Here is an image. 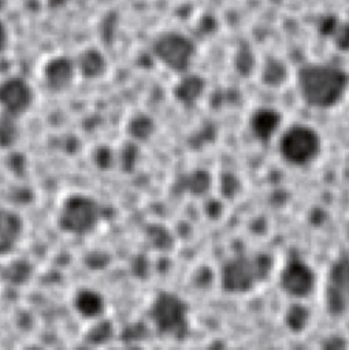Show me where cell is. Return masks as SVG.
<instances>
[{"label":"cell","instance_id":"6da1fadb","mask_svg":"<svg viewBox=\"0 0 349 350\" xmlns=\"http://www.w3.org/2000/svg\"><path fill=\"white\" fill-rule=\"evenodd\" d=\"M346 74L331 64L311 63L297 72V86L302 100L315 108H328L337 104L346 88Z\"/></svg>","mask_w":349,"mask_h":350},{"label":"cell","instance_id":"7a4b0ae2","mask_svg":"<svg viewBox=\"0 0 349 350\" xmlns=\"http://www.w3.org/2000/svg\"><path fill=\"white\" fill-rule=\"evenodd\" d=\"M271 267V257L263 253L253 256H237L223 267V287L231 293L248 291L268 275Z\"/></svg>","mask_w":349,"mask_h":350},{"label":"cell","instance_id":"3957f363","mask_svg":"<svg viewBox=\"0 0 349 350\" xmlns=\"http://www.w3.org/2000/svg\"><path fill=\"white\" fill-rule=\"evenodd\" d=\"M188 304L171 293H160L151 309L149 317L155 328L166 336L182 339L189 329Z\"/></svg>","mask_w":349,"mask_h":350},{"label":"cell","instance_id":"277c9868","mask_svg":"<svg viewBox=\"0 0 349 350\" xmlns=\"http://www.w3.org/2000/svg\"><path fill=\"white\" fill-rule=\"evenodd\" d=\"M99 204L82 194H74L66 198L60 206L57 223L59 227L71 234H85L92 231L100 219Z\"/></svg>","mask_w":349,"mask_h":350},{"label":"cell","instance_id":"5b68a950","mask_svg":"<svg viewBox=\"0 0 349 350\" xmlns=\"http://www.w3.org/2000/svg\"><path fill=\"white\" fill-rule=\"evenodd\" d=\"M320 150L319 134L309 126L294 124L281 137L279 152L282 157L294 165L311 163Z\"/></svg>","mask_w":349,"mask_h":350},{"label":"cell","instance_id":"8992f818","mask_svg":"<svg viewBox=\"0 0 349 350\" xmlns=\"http://www.w3.org/2000/svg\"><path fill=\"white\" fill-rule=\"evenodd\" d=\"M152 51L166 67L175 72H185L193 60L196 45L182 33L166 31L153 41Z\"/></svg>","mask_w":349,"mask_h":350},{"label":"cell","instance_id":"52a82bcc","mask_svg":"<svg viewBox=\"0 0 349 350\" xmlns=\"http://www.w3.org/2000/svg\"><path fill=\"white\" fill-rule=\"evenodd\" d=\"M34 93L31 86L22 78L12 77L0 82V109L1 112L22 116L31 107Z\"/></svg>","mask_w":349,"mask_h":350},{"label":"cell","instance_id":"ba28073f","mask_svg":"<svg viewBox=\"0 0 349 350\" xmlns=\"http://www.w3.org/2000/svg\"><path fill=\"white\" fill-rule=\"evenodd\" d=\"M327 308L331 314L341 316L348 308V257L341 254L330 269L327 290Z\"/></svg>","mask_w":349,"mask_h":350},{"label":"cell","instance_id":"9c48e42d","mask_svg":"<svg viewBox=\"0 0 349 350\" xmlns=\"http://www.w3.org/2000/svg\"><path fill=\"white\" fill-rule=\"evenodd\" d=\"M315 275L300 258H290L281 273V287L292 297H305L312 291Z\"/></svg>","mask_w":349,"mask_h":350},{"label":"cell","instance_id":"30bf717a","mask_svg":"<svg viewBox=\"0 0 349 350\" xmlns=\"http://www.w3.org/2000/svg\"><path fill=\"white\" fill-rule=\"evenodd\" d=\"M75 75L74 63L64 57L57 56L51 59L44 67L45 85L53 92H63L73 83Z\"/></svg>","mask_w":349,"mask_h":350},{"label":"cell","instance_id":"8fae6325","mask_svg":"<svg viewBox=\"0 0 349 350\" xmlns=\"http://www.w3.org/2000/svg\"><path fill=\"white\" fill-rule=\"evenodd\" d=\"M23 232V221L21 216L7 208L0 206V256L11 253Z\"/></svg>","mask_w":349,"mask_h":350},{"label":"cell","instance_id":"7c38bea8","mask_svg":"<svg viewBox=\"0 0 349 350\" xmlns=\"http://www.w3.org/2000/svg\"><path fill=\"white\" fill-rule=\"evenodd\" d=\"M281 122V116L274 109H259L252 118V131L253 134L261 139H270L275 130L278 129Z\"/></svg>","mask_w":349,"mask_h":350},{"label":"cell","instance_id":"4fadbf2b","mask_svg":"<svg viewBox=\"0 0 349 350\" xmlns=\"http://www.w3.org/2000/svg\"><path fill=\"white\" fill-rule=\"evenodd\" d=\"M77 67L83 77L96 78L104 72L107 63L97 49H86L79 55Z\"/></svg>","mask_w":349,"mask_h":350},{"label":"cell","instance_id":"5bb4252c","mask_svg":"<svg viewBox=\"0 0 349 350\" xmlns=\"http://www.w3.org/2000/svg\"><path fill=\"white\" fill-rule=\"evenodd\" d=\"M74 306L83 317H96L103 312V298L93 290H81L74 298Z\"/></svg>","mask_w":349,"mask_h":350},{"label":"cell","instance_id":"9a60e30c","mask_svg":"<svg viewBox=\"0 0 349 350\" xmlns=\"http://www.w3.org/2000/svg\"><path fill=\"white\" fill-rule=\"evenodd\" d=\"M21 135L18 118L5 112H0V148H12Z\"/></svg>","mask_w":349,"mask_h":350},{"label":"cell","instance_id":"2e32d148","mask_svg":"<svg viewBox=\"0 0 349 350\" xmlns=\"http://www.w3.org/2000/svg\"><path fill=\"white\" fill-rule=\"evenodd\" d=\"M204 88V82L197 75H188L185 77L177 86V97L182 103H192L197 98L198 94H201V90Z\"/></svg>","mask_w":349,"mask_h":350},{"label":"cell","instance_id":"e0dca14e","mask_svg":"<svg viewBox=\"0 0 349 350\" xmlns=\"http://www.w3.org/2000/svg\"><path fill=\"white\" fill-rule=\"evenodd\" d=\"M287 77L286 66L278 59H270L263 68V81L271 86H279Z\"/></svg>","mask_w":349,"mask_h":350},{"label":"cell","instance_id":"ac0fdd59","mask_svg":"<svg viewBox=\"0 0 349 350\" xmlns=\"http://www.w3.org/2000/svg\"><path fill=\"white\" fill-rule=\"evenodd\" d=\"M31 273V268L29 265L27 261L25 260H16V261H12L11 264H8L4 271H3V275L4 278L11 282V283H15V284H22L25 283L29 276Z\"/></svg>","mask_w":349,"mask_h":350},{"label":"cell","instance_id":"d6986e66","mask_svg":"<svg viewBox=\"0 0 349 350\" xmlns=\"http://www.w3.org/2000/svg\"><path fill=\"white\" fill-rule=\"evenodd\" d=\"M309 321V312L304 305H292L286 313V324L292 331H302Z\"/></svg>","mask_w":349,"mask_h":350},{"label":"cell","instance_id":"ffe728a7","mask_svg":"<svg viewBox=\"0 0 349 350\" xmlns=\"http://www.w3.org/2000/svg\"><path fill=\"white\" fill-rule=\"evenodd\" d=\"M255 59L249 48L241 46L235 53V67L241 74H249L253 68Z\"/></svg>","mask_w":349,"mask_h":350},{"label":"cell","instance_id":"44dd1931","mask_svg":"<svg viewBox=\"0 0 349 350\" xmlns=\"http://www.w3.org/2000/svg\"><path fill=\"white\" fill-rule=\"evenodd\" d=\"M153 129V124H152V120L144 115L141 116H137L131 124H130V131L134 137L137 138H145L146 135L151 134Z\"/></svg>","mask_w":349,"mask_h":350},{"label":"cell","instance_id":"7402d4cb","mask_svg":"<svg viewBox=\"0 0 349 350\" xmlns=\"http://www.w3.org/2000/svg\"><path fill=\"white\" fill-rule=\"evenodd\" d=\"M111 335V325L108 323H100L93 327L89 332V338L92 342H104Z\"/></svg>","mask_w":349,"mask_h":350},{"label":"cell","instance_id":"603a6c76","mask_svg":"<svg viewBox=\"0 0 349 350\" xmlns=\"http://www.w3.org/2000/svg\"><path fill=\"white\" fill-rule=\"evenodd\" d=\"M5 44H7V31L3 23L0 22V52L5 48Z\"/></svg>","mask_w":349,"mask_h":350},{"label":"cell","instance_id":"cb8c5ba5","mask_svg":"<svg viewBox=\"0 0 349 350\" xmlns=\"http://www.w3.org/2000/svg\"><path fill=\"white\" fill-rule=\"evenodd\" d=\"M67 0H48V3L52 5V7H59L62 4H64Z\"/></svg>","mask_w":349,"mask_h":350}]
</instances>
